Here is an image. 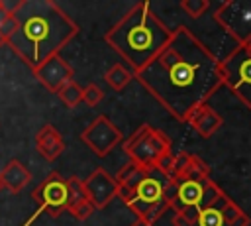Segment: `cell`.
I'll use <instances>...</instances> for the list:
<instances>
[{"mask_svg":"<svg viewBox=\"0 0 251 226\" xmlns=\"http://www.w3.org/2000/svg\"><path fill=\"white\" fill-rule=\"evenodd\" d=\"M133 79L178 122H186L224 85L220 59L186 26L173 29L165 49Z\"/></svg>","mask_w":251,"mask_h":226,"instance_id":"cell-1","label":"cell"},{"mask_svg":"<svg viewBox=\"0 0 251 226\" xmlns=\"http://www.w3.org/2000/svg\"><path fill=\"white\" fill-rule=\"evenodd\" d=\"M16 16L20 28L8 39V47L31 71L59 55L78 33L76 22L53 0H27Z\"/></svg>","mask_w":251,"mask_h":226,"instance_id":"cell-2","label":"cell"},{"mask_svg":"<svg viewBox=\"0 0 251 226\" xmlns=\"http://www.w3.org/2000/svg\"><path fill=\"white\" fill-rule=\"evenodd\" d=\"M171 37L173 29L159 20L149 2H137L104 35L106 43L131 65L133 75L155 59Z\"/></svg>","mask_w":251,"mask_h":226,"instance_id":"cell-3","label":"cell"},{"mask_svg":"<svg viewBox=\"0 0 251 226\" xmlns=\"http://www.w3.org/2000/svg\"><path fill=\"white\" fill-rule=\"evenodd\" d=\"M171 138L149 124L139 126V130L131 134L127 141H124V151L129 157V161L143 169H153L163 155L171 153Z\"/></svg>","mask_w":251,"mask_h":226,"instance_id":"cell-4","label":"cell"},{"mask_svg":"<svg viewBox=\"0 0 251 226\" xmlns=\"http://www.w3.org/2000/svg\"><path fill=\"white\" fill-rule=\"evenodd\" d=\"M220 77L231 94L251 108V41L235 45L227 57L220 59Z\"/></svg>","mask_w":251,"mask_h":226,"instance_id":"cell-5","label":"cell"},{"mask_svg":"<svg viewBox=\"0 0 251 226\" xmlns=\"http://www.w3.org/2000/svg\"><path fill=\"white\" fill-rule=\"evenodd\" d=\"M214 20L237 45L251 41V0L222 2L214 12Z\"/></svg>","mask_w":251,"mask_h":226,"instance_id":"cell-6","label":"cell"},{"mask_svg":"<svg viewBox=\"0 0 251 226\" xmlns=\"http://www.w3.org/2000/svg\"><path fill=\"white\" fill-rule=\"evenodd\" d=\"M80 140L98 157H106L118 143L124 141V136H122V130L106 114H100L82 130Z\"/></svg>","mask_w":251,"mask_h":226,"instance_id":"cell-7","label":"cell"},{"mask_svg":"<svg viewBox=\"0 0 251 226\" xmlns=\"http://www.w3.org/2000/svg\"><path fill=\"white\" fill-rule=\"evenodd\" d=\"M31 198L37 202L41 210L57 218L63 210H67V179L59 171H51L33 189Z\"/></svg>","mask_w":251,"mask_h":226,"instance_id":"cell-8","label":"cell"},{"mask_svg":"<svg viewBox=\"0 0 251 226\" xmlns=\"http://www.w3.org/2000/svg\"><path fill=\"white\" fill-rule=\"evenodd\" d=\"M82 185H84L86 197H88V200L92 202V206H94V208H100V210L106 208V206L118 197V189H120L118 181H116L106 169H102V167L94 169V171L82 181Z\"/></svg>","mask_w":251,"mask_h":226,"instance_id":"cell-9","label":"cell"},{"mask_svg":"<svg viewBox=\"0 0 251 226\" xmlns=\"http://www.w3.org/2000/svg\"><path fill=\"white\" fill-rule=\"evenodd\" d=\"M33 77L51 92H57L65 83L73 81L75 77V69L61 57V55H55L51 59H47L41 67H37L33 71Z\"/></svg>","mask_w":251,"mask_h":226,"instance_id":"cell-10","label":"cell"},{"mask_svg":"<svg viewBox=\"0 0 251 226\" xmlns=\"http://www.w3.org/2000/svg\"><path fill=\"white\" fill-rule=\"evenodd\" d=\"M169 179L175 181L176 185L182 181H204V179H210V169L196 153L178 151L175 155V167Z\"/></svg>","mask_w":251,"mask_h":226,"instance_id":"cell-11","label":"cell"},{"mask_svg":"<svg viewBox=\"0 0 251 226\" xmlns=\"http://www.w3.org/2000/svg\"><path fill=\"white\" fill-rule=\"evenodd\" d=\"M35 149L43 159L55 161L65 151V140H63V136L59 134V130L55 126L45 124L35 134Z\"/></svg>","mask_w":251,"mask_h":226,"instance_id":"cell-12","label":"cell"},{"mask_svg":"<svg viewBox=\"0 0 251 226\" xmlns=\"http://www.w3.org/2000/svg\"><path fill=\"white\" fill-rule=\"evenodd\" d=\"M186 124H190V128H192L196 134H200L202 138H210V136H214V134L220 130V126L224 124V120H222V116L206 102V104L198 106V108L188 116Z\"/></svg>","mask_w":251,"mask_h":226,"instance_id":"cell-13","label":"cell"},{"mask_svg":"<svg viewBox=\"0 0 251 226\" xmlns=\"http://www.w3.org/2000/svg\"><path fill=\"white\" fill-rule=\"evenodd\" d=\"M31 181V173L25 165H22L18 159H12L4 165L0 171V183L2 189H8L10 193H20L27 183Z\"/></svg>","mask_w":251,"mask_h":226,"instance_id":"cell-14","label":"cell"},{"mask_svg":"<svg viewBox=\"0 0 251 226\" xmlns=\"http://www.w3.org/2000/svg\"><path fill=\"white\" fill-rule=\"evenodd\" d=\"M167 179L161 177L155 169H151V173L135 187V195L147 202V204H157L159 200H163V183Z\"/></svg>","mask_w":251,"mask_h":226,"instance_id":"cell-15","label":"cell"},{"mask_svg":"<svg viewBox=\"0 0 251 226\" xmlns=\"http://www.w3.org/2000/svg\"><path fill=\"white\" fill-rule=\"evenodd\" d=\"M149 173H151V169H143V167H139V165H135V163L129 161L127 165H124V167L120 169L116 181H118V185H124V187H127V189H133V191H135V187H137Z\"/></svg>","mask_w":251,"mask_h":226,"instance_id":"cell-16","label":"cell"},{"mask_svg":"<svg viewBox=\"0 0 251 226\" xmlns=\"http://www.w3.org/2000/svg\"><path fill=\"white\" fill-rule=\"evenodd\" d=\"M133 79V71H127L122 63H114L106 73H104V81L114 88V90H124L129 81Z\"/></svg>","mask_w":251,"mask_h":226,"instance_id":"cell-17","label":"cell"},{"mask_svg":"<svg viewBox=\"0 0 251 226\" xmlns=\"http://www.w3.org/2000/svg\"><path fill=\"white\" fill-rule=\"evenodd\" d=\"M69 108H75V106H78L80 102H82V86L73 79V81H69V83H65L57 92H55Z\"/></svg>","mask_w":251,"mask_h":226,"instance_id":"cell-18","label":"cell"},{"mask_svg":"<svg viewBox=\"0 0 251 226\" xmlns=\"http://www.w3.org/2000/svg\"><path fill=\"white\" fill-rule=\"evenodd\" d=\"M86 191H84V185L78 177H71L67 179V208L80 202V200H86Z\"/></svg>","mask_w":251,"mask_h":226,"instance_id":"cell-19","label":"cell"},{"mask_svg":"<svg viewBox=\"0 0 251 226\" xmlns=\"http://www.w3.org/2000/svg\"><path fill=\"white\" fill-rule=\"evenodd\" d=\"M196 226H224V218H222V212L216 206V202L212 206H206L200 210Z\"/></svg>","mask_w":251,"mask_h":226,"instance_id":"cell-20","label":"cell"},{"mask_svg":"<svg viewBox=\"0 0 251 226\" xmlns=\"http://www.w3.org/2000/svg\"><path fill=\"white\" fill-rule=\"evenodd\" d=\"M102 100H104V90L96 83H88L82 88V102H86V106H98Z\"/></svg>","mask_w":251,"mask_h":226,"instance_id":"cell-21","label":"cell"},{"mask_svg":"<svg viewBox=\"0 0 251 226\" xmlns=\"http://www.w3.org/2000/svg\"><path fill=\"white\" fill-rule=\"evenodd\" d=\"M210 8L208 0H180V10H184L190 18H200Z\"/></svg>","mask_w":251,"mask_h":226,"instance_id":"cell-22","label":"cell"},{"mask_svg":"<svg viewBox=\"0 0 251 226\" xmlns=\"http://www.w3.org/2000/svg\"><path fill=\"white\" fill-rule=\"evenodd\" d=\"M18 28H20L18 16L16 14H6V18L0 24V37L4 39V43H8V39L18 31Z\"/></svg>","mask_w":251,"mask_h":226,"instance_id":"cell-23","label":"cell"},{"mask_svg":"<svg viewBox=\"0 0 251 226\" xmlns=\"http://www.w3.org/2000/svg\"><path fill=\"white\" fill-rule=\"evenodd\" d=\"M76 220H86V218H90L92 216V212L96 210L94 206H92V202L86 198V200H80V202H76V204H73V206H69L67 208Z\"/></svg>","mask_w":251,"mask_h":226,"instance_id":"cell-24","label":"cell"},{"mask_svg":"<svg viewBox=\"0 0 251 226\" xmlns=\"http://www.w3.org/2000/svg\"><path fill=\"white\" fill-rule=\"evenodd\" d=\"M25 0H2V10L6 14H18Z\"/></svg>","mask_w":251,"mask_h":226,"instance_id":"cell-25","label":"cell"},{"mask_svg":"<svg viewBox=\"0 0 251 226\" xmlns=\"http://www.w3.org/2000/svg\"><path fill=\"white\" fill-rule=\"evenodd\" d=\"M131 226H153V224H149L147 220H141V218H137V220H135Z\"/></svg>","mask_w":251,"mask_h":226,"instance_id":"cell-26","label":"cell"},{"mask_svg":"<svg viewBox=\"0 0 251 226\" xmlns=\"http://www.w3.org/2000/svg\"><path fill=\"white\" fill-rule=\"evenodd\" d=\"M4 18H6V12H4V10H0V24H2V20H4ZM2 45H6V43H4V39L0 37V47H2Z\"/></svg>","mask_w":251,"mask_h":226,"instance_id":"cell-27","label":"cell"},{"mask_svg":"<svg viewBox=\"0 0 251 226\" xmlns=\"http://www.w3.org/2000/svg\"><path fill=\"white\" fill-rule=\"evenodd\" d=\"M0 10H2V0H0Z\"/></svg>","mask_w":251,"mask_h":226,"instance_id":"cell-28","label":"cell"},{"mask_svg":"<svg viewBox=\"0 0 251 226\" xmlns=\"http://www.w3.org/2000/svg\"><path fill=\"white\" fill-rule=\"evenodd\" d=\"M0 191H2V183H0Z\"/></svg>","mask_w":251,"mask_h":226,"instance_id":"cell-29","label":"cell"}]
</instances>
